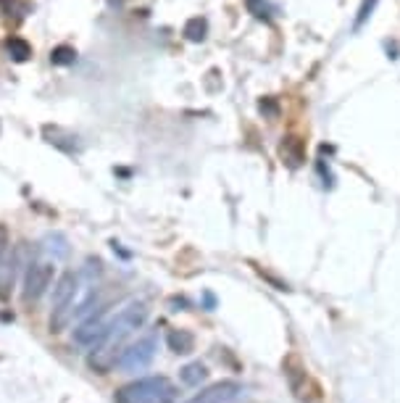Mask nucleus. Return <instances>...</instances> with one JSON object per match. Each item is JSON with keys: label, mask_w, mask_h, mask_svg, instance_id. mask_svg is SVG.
Returning <instances> with one entry per match:
<instances>
[{"label": "nucleus", "mask_w": 400, "mask_h": 403, "mask_svg": "<svg viewBox=\"0 0 400 403\" xmlns=\"http://www.w3.org/2000/svg\"><path fill=\"white\" fill-rule=\"evenodd\" d=\"M166 345H169V350H174L177 356H187V353L195 350V338H193V332H187V330H169L166 332Z\"/></svg>", "instance_id": "nucleus-8"}, {"label": "nucleus", "mask_w": 400, "mask_h": 403, "mask_svg": "<svg viewBox=\"0 0 400 403\" xmlns=\"http://www.w3.org/2000/svg\"><path fill=\"white\" fill-rule=\"evenodd\" d=\"M205 375H208V372H205V367L200 364V361H195V364H187V367L179 372L182 382H185V385H190V387L200 385V382L205 380Z\"/></svg>", "instance_id": "nucleus-9"}, {"label": "nucleus", "mask_w": 400, "mask_h": 403, "mask_svg": "<svg viewBox=\"0 0 400 403\" xmlns=\"http://www.w3.org/2000/svg\"><path fill=\"white\" fill-rule=\"evenodd\" d=\"M53 277H55L53 261H32L27 274H24V290H21L24 303H37V301L50 290Z\"/></svg>", "instance_id": "nucleus-5"}, {"label": "nucleus", "mask_w": 400, "mask_h": 403, "mask_svg": "<svg viewBox=\"0 0 400 403\" xmlns=\"http://www.w3.org/2000/svg\"><path fill=\"white\" fill-rule=\"evenodd\" d=\"M77 293H80V277L74 272H63L53 287V308L48 319V330L61 335L77 313Z\"/></svg>", "instance_id": "nucleus-3"}, {"label": "nucleus", "mask_w": 400, "mask_h": 403, "mask_svg": "<svg viewBox=\"0 0 400 403\" xmlns=\"http://www.w3.org/2000/svg\"><path fill=\"white\" fill-rule=\"evenodd\" d=\"M50 61H53L55 66H66V63L77 61V53H74V48H66V45H61V48H55L53 53H50Z\"/></svg>", "instance_id": "nucleus-12"}, {"label": "nucleus", "mask_w": 400, "mask_h": 403, "mask_svg": "<svg viewBox=\"0 0 400 403\" xmlns=\"http://www.w3.org/2000/svg\"><path fill=\"white\" fill-rule=\"evenodd\" d=\"M245 3H248L250 14H256L258 18H271L274 14V6L269 0H245Z\"/></svg>", "instance_id": "nucleus-13"}, {"label": "nucleus", "mask_w": 400, "mask_h": 403, "mask_svg": "<svg viewBox=\"0 0 400 403\" xmlns=\"http://www.w3.org/2000/svg\"><path fill=\"white\" fill-rule=\"evenodd\" d=\"M205 29H208V24H205V18L195 16V18H190L185 24V37L187 40H193V43H200L205 37Z\"/></svg>", "instance_id": "nucleus-10"}, {"label": "nucleus", "mask_w": 400, "mask_h": 403, "mask_svg": "<svg viewBox=\"0 0 400 403\" xmlns=\"http://www.w3.org/2000/svg\"><path fill=\"white\" fill-rule=\"evenodd\" d=\"M106 332L108 322L103 319V313H92L74 330V343L82 348H98L100 343L106 340Z\"/></svg>", "instance_id": "nucleus-6"}, {"label": "nucleus", "mask_w": 400, "mask_h": 403, "mask_svg": "<svg viewBox=\"0 0 400 403\" xmlns=\"http://www.w3.org/2000/svg\"><path fill=\"white\" fill-rule=\"evenodd\" d=\"M156 350H158V338L148 332L143 335L137 343H132L129 348H124L116 358V364L119 369H124V372H143L153 364V358H156Z\"/></svg>", "instance_id": "nucleus-4"}, {"label": "nucleus", "mask_w": 400, "mask_h": 403, "mask_svg": "<svg viewBox=\"0 0 400 403\" xmlns=\"http://www.w3.org/2000/svg\"><path fill=\"white\" fill-rule=\"evenodd\" d=\"M9 53L16 58V61H27L29 55H32V48H29L21 37H11L9 40Z\"/></svg>", "instance_id": "nucleus-11"}, {"label": "nucleus", "mask_w": 400, "mask_h": 403, "mask_svg": "<svg viewBox=\"0 0 400 403\" xmlns=\"http://www.w3.org/2000/svg\"><path fill=\"white\" fill-rule=\"evenodd\" d=\"M240 395H242L240 382H234V380H222V382H216V385L203 387L200 393H195L185 403H232V401H237Z\"/></svg>", "instance_id": "nucleus-7"}, {"label": "nucleus", "mask_w": 400, "mask_h": 403, "mask_svg": "<svg viewBox=\"0 0 400 403\" xmlns=\"http://www.w3.org/2000/svg\"><path fill=\"white\" fill-rule=\"evenodd\" d=\"M116 403H177V387L169 377L153 375L140 377L129 385L119 387L114 395Z\"/></svg>", "instance_id": "nucleus-2"}, {"label": "nucleus", "mask_w": 400, "mask_h": 403, "mask_svg": "<svg viewBox=\"0 0 400 403\" xmlns=\"http://www.w3.org/2000/svg\"><path fill=\"white\" fill-rule=\"evenodd\" d=\"M11 248V235H9V227L6 224H0V264L6 261V253Z\"/></svg>", "instance_id": "nucleus-14"}, {"label": "nucleus", "mask_w": 400, "mask_h": 403, "mask_svg": "<svg viewBox=\"0 0 400 403\" xmlns=\"http://www.w3.org/2000/svg\"><path fill=\"white\" fill-rule=\"evenodd\" d=\"M148 313H151V308H148L143 301H134V303H129L126 308H121V311L116 313L114 319L108 322L106 340L100 343L98 348H95V353L90 356L92 369H98L100 375H106V369L111 367V364H116V348H119L132 332H137L148 322Z\"/></svg>", "instance_id": "nucleus-1"}, {"label": "nucleus", "mask_w": 400, "mask_h": 403, "mask_svg": "<svg viewBox=\"0 0 400 403\" xmlns=\"http://www.w3.org/2000/svg\"><path fill=\"white\" fill-rule=\"evenodd\" d=\"M374 6H377V0H364V6H361V11H358V18H356V27H361L366 18L372 16Z\"/></svg>", "instance_id": "nucleus-15"}]
</instances>
